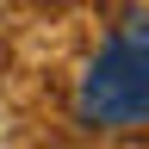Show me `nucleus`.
Here are the masks:
<instances>
[{
    "label": "nucleus",
    "instance_id": "1",
    "mask_svg": "<svg viewBox=\"0 0 149 149\" xmlns=\"http://www.w3.org/2000/svg\"><path fill=\"white\" fill-rule=\"evenodd\" d=\"M81 130H143L149 124V31H118L87 62L74 87Z\"/></svg>",
    "mask_w": 149,
    "mask_h": 149
}]
</instances>
